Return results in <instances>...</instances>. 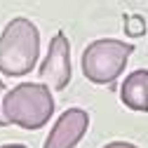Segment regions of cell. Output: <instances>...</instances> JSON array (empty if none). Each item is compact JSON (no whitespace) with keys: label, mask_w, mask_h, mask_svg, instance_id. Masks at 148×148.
<instances>
[{"label":"cell","mask_w":148,"mask_h":148,"mask_svg":"<svg viewBox=\"0 0 148 148\" xmlns=\"http://www.w3.org/2000/svg\"><path fill=\"white\" fill-rule=\"evenodd\" d=\"M40 57V31L26 16H14L0 33V73L21 78L35 68Z\"/></svg>","instance_id":"cell-1"},{"label":"cell","mask_w":148,"mask_h":148,"mask_svg":"<svg viewBox=\"0 0 148 148\" xmlns=\"http://www.w3.org/2000/svg\"><path fill=\"white\" fill-rule=\"evenodd\" d=\"M54 113V97L45 82H21L3 97V118L7 125L35 132L42 129Z\"/></svg>","instance_id":"cell-2"},{"label":"cell","mask_w":148,"mask_h":148,"mask_svg":"<svg viewBox=\"0 0 148 148\" xmlns=\"http://www.w3.org/2000/svg\"><path fill=\"white\" fill-rule=\"evenodd\" d=\"M134 54V45L127 40H115V38H101L89 42L82 52V73L89 82L94 85H113L122 73Z\"/></svg>","instance_id":"cell-3"},{"label":"cell","mask_w":148,"mask_h":148,"mask_svg":"<svg viewBox=\"0 0 148 148\" xmlns=\"http://www.w3.org/2000/svg\"><path fill=\"white\" fill-rule=\"evenodd\" d=\"M40 78L45 85H49L57 92L66 89L71 82V45L64 31H59L49 40L47 57L40 66Z\"/></svg>","instance_id":"cell-4"},{"label":"cell","mask_w":148,"mask_h":148,"mask_svg":"<svg viewBox=\"0 0 148 148\" xmlns=\"http://www.w3.org/2000/svg\"><path fill=\"white\" fill-rule=\"evenodd\" d=\"M89 115L82 108H66L57 118L52 132L47 134L42 148H75L80 139L87 134Z\"/></svg>","instance_id":"cell-5"},{"label":"cell","mask_w":148,"mask_h":148,"mask_svg":"<svg viewBox=\"0 0 148 148\" xmlns=\"http://www.w3.org/2000/svg\"><path fill=\"white\" fill-rule=\"evenodd\" d=\"M120 101L136 113H148V71L139 68L129 73L120 87Z\"/></svg>","instance_id":"cell-6"},{"label":"cell","mask_w":148,"mask_h":148,"mask_svg":"<svg viewBox=\"0 0 148 148\" xmlns=\"http://www.w3.org/2000/svg\"><path fill=\"white\" fill-rule=\"evenodd\" d=\"M125 33L129 35V38H139V35H143V33H146L143 16H139V14L127 16V19H125Z\"/></svg>","instance_id":"cell-7"},{"label":"cell","mask_w":148,"mask_h":148,"mask_svg":"<svg viewBox=\"0 0 148 148\" xmlns=\"http://www.w3.org/2000/svg\"><path fill=\"white\" fill-rule=\"evenodd\" d=\"M103 148H139V146L129 143V141H110V143H106Z\"/></svg>","instance_id":"cell-8"},{"label":"cell","mask_w":148,"mask_h":148,"mask_svg":"<svg viewBox=\"0 0 148 148\" xmlns=\"http://www.w3.org/2000/svg\"><path fill=\"white\" fill-rule=\"evenodd\" d=\"M3 97H5V82H3V78H0V127L7 125L5 118H3Z\"/></svg>","instance_id":"cell-9"},{"label":"cell","mask_w":148,"mask_h":148,"mask_svg":"<svg viewBox=\"0 0 148 148\" xmlns=\"http://www.w3.org/2000/svg\"><path fill=\"white\" fill-rule=\"evenodd\" d=\"M0 148H28L24 143H5V146H0Z\"/></svg>","instance_id":"cell-10"}]
</instances>
